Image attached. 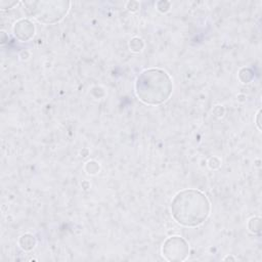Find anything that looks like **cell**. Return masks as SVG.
Returning a JSON list of instances; mask_svg holds the SVG:
<instances>
[{"label":"cell","instance_id":"obj_2","mask_svg":"<svg viewBox=\"0 0 262 262\" xmlns=\"http://www.w3.org/2000/svg\"><path fill=\"white\" fill-rule=\"evenodd\" d=\"M171 77L161 69L144 70L135 82V93L142 102L157 105L165 102L172 93Z\"/></svg>","mask_w":262,"mask_h":262},{"label":"cell","instance_id":"obj_4","mask_svg":"<svg viewBox=\"0 0 262 262\" xmlns=\"http://www.w3.org/2000/svg\"><path fill=\"white\" fill-rule=\"evenodd\" d=\"M163 256L169 261H182L189 253V247L181 236H171L163 245Z\"/></svg>","mask_w":262,"mask_h":262},{"label":"cell","instance_id":"obj_1","mask_svg":"<svg viewBox=\"0 0 262 262\" xmlns=\"http://www.w3.org/2000/svg\"><path fill=\"white\" fill-rule=\"evenodd\" d=\"M211 211L210 202L205 193L196 189H183L171 202V214L180 225L195 227L203 224Z\"/></svg>","mask_w":262,"mask_h":262},{"label":"cell","instance_id":"obj_3","mask_svg":"<svg viewBox=\"0 0 262 262\" xmlns=\"http://www.w3.org/2000/svg\"><path fill=\"white\" fill-rule=\"evenodd\" d=\"M31 7H28L30 13L40 23L54 24L63 18L68 13L70 2L52 1V2H24Z\"/></svg>","mask_w":262,"mask_h":262},{"label":"cell","instance_id":"obj_5","mask_svg":"<svg viewBox=\"0 0 262 262\" xmlns=\"http://www.w3.org/2000/svg\"><path fill=\"white\" fill-rule=\"evenodd\" d=\"M34 30L35 28L33 24L28 19L18 20L13 27V32L15 36L23 41L29 40L34 35Z\"/></svg>","mask_w":262,"mask_h":262}]
</instances>
